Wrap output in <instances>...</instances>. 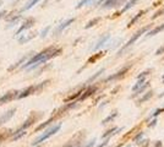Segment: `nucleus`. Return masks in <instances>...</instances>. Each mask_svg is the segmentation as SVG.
<instances>
[{"label": "nucleus", "instance_id": "f257e3e1", "mask_svg": "<svg viewBox=\"0 0 164 147\" xmlns=\"http://www.w3.org/2000/svg\"><path fill=\"white\" fill-rule=\"evenodd\" d=\"M60 53H62V49H57V48H53V47L47 48V49H44L43 52H41L39 54H36V55L32 57L30 60H27L25 65H22V69H27V67L34 69L36 66L45 63L47 60H49V59H52V58H54V57H57V55H59Z\"/></svg>", "mask_w": 164, "mask_h": 147}, {"label": "nucleus", "instance_id": "f03ea898", "mask_svg": "<svg viewBox=\"0 0 164 147\" xmlns=\"http://www.w3.org/2000/svg\"><path fill=\"white\" fill-rule=\"evenodd\" d=\"M60 129H62V124H58V125H54V126H53V127H50L49 130H47V131H45V132H44V134H43L42 136H39L38 139H36V140H34V141L32 142V145H33V146H38L39 144H42L43 141H45L47 139H49L50 136H53V135H55V134H57V132H58V131H59Z\"/></svg>", "mask_w": 164, "mask_h": 147}, {"label": "nucleus", "instance_id": "7ed1b4c3", "mask_svg": "<svg viewBox=\"0 0 164 147\" xmlns=\"http://www.w3.org/2000/svg\"><path fill=\"white\" fill-rule=\"evenodd\" d=\"M149 27H151V25H148V26H146V27H142L140 31H137V32H136V33H135V34H134V36L130 38V41H129V42L126 43L123 48H121V50H123V49H125V48H127V47H130L131 44H134V43L136 42V41H137V39H139V38H140L142 34H144V33H146V32L149 30Z\"/></svg>", "mask_w": 164, "mask_h": 147}, {"label": "nucleus", "instance_id": "20e7f679", "mask_svg": "<svg viewBox=\"0 0 164 147\" xmlns=\"http://www.w3.org/2000/svg\"><path fill=\"white\" fill-rule=\"evenodd\" d=\"M19 94V91H10L7 93H5L4 96L0 97V104H5V103H9L10 101H12L14 98H16Z\"/></svg>", "mask_w": 164, "mask_h": 147}, {"label": "nucleus", "instance_id": "39448f33", "mask_svg": "<svg viewBox=\"0 0 164 147\" xmlns=\"http://www.w3.org/2000/svg\"><path fill=\"white\" fill-rule=\"evenodd\" d=\"M41 115L42 114L37 115L36 113H32V114H31V117H30V118H28V119H27V120H26V122L21 125L20 130H25V129H27L28 126H31L33 123H34V122H37V119H38V118H41Z\"/></svg>", "mask_w": 164, "mask_h": 147}, {"label": "nucleus", "instance_id": "423d86ee", "mask_svg": "<svg viewBox=\"0 0 164 147\" xmlns=\"http://www.w3.org/2000/svg\"><path fill=\"white\" fill-rule=\"evenodd\" d=\"M15 113H16V109L14 108V109H11V110H7L6 113H4L1 117H0V125H2V124H5V123H7L14 115H15Z\"/></svg>", "mask_w": 164, "mask_h": 147}, {"label": "nucleus", "instance_id": "0eeeda50", "mask_svg": "<svg viewBox=\"0 0 164 147\" xmlns=\"http://www.w3.org/2000/svg\"><path fill=\"white\" fill-rule=\"evenodd\" d=\"M33 23H34V19H27L26 21L22 23V26H21L20 28L17 30V32H16V34H20L21 32H23L25 30H28V28H31L32 26H33Z\"/></svg>", "mask_w": 164, "mask_h": 147}, {"label": "nucleus", "instance_id": "6e6552de", "mask_svg": "<svg viewBox=\"0 0 164 147\" xmlns=\"http://www.w3.org/2000/svg\"><path fill=\"white\" fill-rule=\"evenodd\" d=\"M97 91V87H91V88H88V90H86V91H83L82 93L83 94H81L80 96V98L77 99V102H81V101H84L86 98H88V97H91L94 92Z\"/></svg>", "mask_w": 164, "mask_h": 147}, {"label": "nucleus", "instance_id": "1a4fd4ad", "mask_svg": "<svg viewBox=\"0 0 164 147\" xmlns=\"http://www.w3.org/2000/svg\"><path fill=\"white\" fill-rule=\"evenodd\" d=\"M137 1H139V0H130V1H127V2H126V5H125V6L123 7V10H121V11H119V12H116V14H115V15H114L113 17H116V16H119V15L124 14L125 11H127L129 9L134 7V6H135V4H136Z\"/></svg>", "mask_w": 164, "mask_h": 147}, {"label": "nucleus", "instance_id": "9d476101", "mask_svg": "<svg viewBox=\"0 0 164 147\" xmlns=\"http://www.w3.org/2000/svg\"><path fill=\"white\" fill-rule=\"evenodd\" d=\"M74 21H75V19H69L67 21L62 22V25H60V26H59V27H58V28L55 30V32H54V34L57 36V34H59V33H62V31H64V30H65L66 27H69V26H70V25H71V23H72V22H74Z\"/></svg>", "mask_w": 164, "mask_h": 147}, {"label": "nucleus", "instance_id": "9b49d317", "mask_svg": "<svg viewBox=\"0 0 164 147\" xmlns=\"http://www.w3.org/2000/svg\"><path fill=\"white\" fill-rule=\"evenodd\" d=\"M127 70H129V67H124L121 71L116 72L115 75H112V76H109V77L105 80V82H109V81H113V80H116V79H120V77H123L124 75H125V72H127Z\"/></svg>", "mask_w": 164, "mask_h": 147}, {"label": "nucleus", "instance_id": "f8f14e48", "mask_svg": "<svg viewBox=\"0 0 164 147\" xmlns=\"http://www.w3.org/2000/svg\"><path fill=\"white\" fill-rule=\"evenodd\" d=\"M164 31V23L163 25H161V26H157L156 28H153V30H151L147 34H146V37H152V36H156L157 33H159V32H162Z\"/></svg>", "mask_w": 164, "mask_h": 147}, {"label": "nucleus", "instance_id": "ddd939ff", "mask_svg": "<svg viewBox=\"0 0 164 147\" xmlns=\"http://www.w3.org/2000/svg\"><path fill=\"white\" fill-rule=\"evenodd\" d=\"M146 12H147V10H142V11H140V12H139V14H137V15H136V16H135V17H134V19H132L131 21L129 22V25H127V27L130 28V27H131V26H132V25H134L135 22H137V21H139V19H141V17L144 16V14H146Z\"/></svg>", "mask_w": 164, "mask_h": 147}, {"label": "nucleus", "instance_id": "4468645a", "mask_svg": "<svg viewBox=\"0 0 164 147\" xmlns=\"http://www.w3.org/2000/svg\"><path fill=\"white\" fill-rule=\"evenodd\" d=\"M109 38H110V34H105V36H103L102 38H101V39L98 41V43L96 44V47H94V50H97V49H99V48H101L102 45H104V43L107 42V41H108Z\"/></svg>", "mask_w": 164, "mask_h": 147}, {"label": "nucleus", "instance_id": "2eb2a0df", "mask_svg": "<svg viewBox=\"0 0 164 147\" xmlns=\"http://www.w3.org/2000/svg\"><path fill=\"white\" fill-rule=\"evenodd\" d=\"M118 0H104V2H103V7L104 9H109V7H113V6H115V2H116Z\"/></svg>", "mask_w": 164, "mask_h": 147}, {"label": "nucleus", "instance_id": "dca6fc26", "mask_svg": "<svg viewBox=\"0 0 164 147\" xmlns=\"http://www.w3.org/2000/svg\"><path fill=\"white\" fill-rule=\"evenodd\" d=\"M53 120H54V118H50L49 120H47L45 123H43L42 125H39V126H38V127H37V129H36V132H38V131H41V130H43L44 127H47V126H48V125H50V124L53 123Z\"/></svg>", "mask_w": 164, "mask_h": 147}, {"label": "nucleus", "instance_id": "f3484780", "mask_svg": "<svg viewBox=\"0 0 164 147\" xmlns=\"http://www.w3.org/2000/svg\"><path fill=\"white\" fill-rule=\"evenodd\" d=\"M12 134H14L12 140H14V141H17L19 139H21L22 136H25V135H26V131H23V130H19L17 132H12Z\"/></svg>", "mask_w": 164, "mask_h": 147}, {"label": "nucleus", "instance_id": "a211bd4d", "mask_svg": "<svg viewBox=\"0 0 164 147\" xmlns=\"http://www.w3.org/2000/svg\"><path fill=\"white\" fill-rule=\"evenodd\" d=\"M11 134H12V131H11V130H6V131L1 132V134H0V144H1V142H2L5 139H7V137H9Z\"/></svg>", "mask_w": 164, "mask_h": 147}, {"label": "nucleus", "instance_id": "6ab92c4d", "mask_svg": "<svg viewBox=\"0 0 164 147\" xmlns=\"http://www.w3.org/2000/svg\"><path fill=\"white\" fill-rule=\"evenodd\" d=\"M39 1H41V0H30V1L26 4V6L23 7V10H30L31 7H33V6H34L37 2H39Z\"/></svg>", "mask_w": 164, "mask_h": 147}, {"label": "nucleus", "instance_id": "aec40b11", "mask_svg": "<svg viewBox=\"0 0 164 147\" xmlns=\"http://www.w3.org/2000/svg\"><path fill=\"white\" fill-rule=\"evenodd\" d=\"M103 55V53H98V54H96V55H93V57H91L89 59H88V62H87V64H91V63H94V62H97L99 58H102Z\"/></svg>", "mask_w": 164, "mask_h": 147}, {"label": "nucleus", "instance_id": "412c9836", "mask_svg": "<svg viewBox=\"0 0 164 147\" xmlns=\"http://www.w3.org/2000/svg\"><path fill=\"white\" fill-rule=\"evenodd\" d=\"M153 96V92L152 91H149V92H147L146 94H144L142 98H140V101H139V103H144V102H146V101H148L151 97Z\"/></svg>", "mask_w": 164, "mask_h": 147}, {"label": "nucleus", "instance_id": "4be33fe9", "mask_svg": "<svg viewBox=\"0 0 164 147\" xmlns=\"http://www.w3.org/2000/svg\"><path fill=\"white\" fill-rule=\"evenodd\" d=\"M99 20H101L99 17H96V19H93V20H91V21H89V22H88V23H87V25H86V26H84V28H86V30H88V28H91L92 26H94L96 23H98V22H99Z\"/></svg>", "mask_w": 164, "mask_h": 147}, {"label": "nucleus", "instance_id": "5701e85b", "mask_svg": "<svg viewBox=\"0 0 164 147\" xmlns=\"http://www.w3.org/2000/svg\"><path fill=\"white\" fill-rule=\"evenodd\" d=\"M82 92H83V90H81V91H79L77 93H75V94H72V96H70V97H67L66 99H65V102H69V101H74V99H76L77 97H80L82 94Z\"/></svg>", "mask_w": 164, "mask_h": 147}, {"label": "nucleus", "instance_id": "b1692460", "mask_svg": "<svg viewBox=\"0 0 164 147\" xmlns=\"http://www.w3.org/2000/svg\"><path fill=\"white\" fill-rule=\"evenodd\" d=\"M116 115H118V113H113L112 115H109L108 118H105V119L103 120L102 124H103V125H104V124H108V123H109V122H112V120H113V119H114V118H115Z\"/></svg>", "mask_w": 164, "mask_h": 147}, {"label": "nucleus", "instance_id": "393cba45", "mask_svg": "<svg viewBox=\"0 0 164 147\" xmlns=\"http://www.w3.org/2000/svg\"><path fill=\"white\" fill-rule=\"evenodd\" d=\"M144 84V79H139L137 84L132 87V90H134V91H137V90H139V88H140V87H141V86H142Z\"/></svg>", "mask_w": 164, "mask_h": 147}, {"label": "nucleus", "instance_id": "a878e982", "mask_svg": "<svg viewBox=\"0 0 164 147\" xmlns=\"http://www.w3.org/2000/svg\"><path fill=\"white\" fill-rule=\"evenodd\" d=\"M103 72H104V69H102V70H99V71H98L97 74H94V75H93L92 77H89V80H88V82H92V81H94V80H96V79H97L98 76H101V75H102Z\"/></svg>", "mask_w": 164, "mask_h": 147}, {"label": "nucleus", "instance_id": "bb28decb", "mask_svg": "<svg viewBox=\"0 0 164 147\" xmlns=\"http://www.w3.org/2000/svg\"><path fill=\"white\" fill-rule=\"evenodd\" d=\"M93 0H81L77 5H76V9H80V7H82V6H84L86 4H89V2H92Z\"/></svg>", "mask_w": 164, "mask_h": 147}, {"label": "nucleus", "instance_id": "cd10ccee", "mask_svg": "<svg viewBox=\"0 0 164 147\" xmlns=\"http://www.w3.org/2000/svg\"><path fill=\"white\" fill-rule=\"evenodd\" d=\"M26 59H27V57H23V58L21 59L20 62H17V63L15 64V65H12V66H10V67H9V71H10V70H14V69H16V67H17V66H19L20 64H22V63H23V62H25Z\"/></svg>", "mask_w": 164, "mask_h": 147}, {"label": "nucleus", "instance_id": "c85d7f7f", "mask_svg": "<svg viewBox=\"0 0 164 147\" xmlns=\"http://www.w3.org/2000/svg\"><path fill=\"white\" fill-rule=\"evenodd\" d=\"M114 131H116V127H113V129H110V130H108L107 132H104L102 135V137H108V136H110L112 134H115Z\"/></svg>", "mask_w": 164, "mask_h": 147}, {"label": "nucleus", "instance_id": "c756f323", "mask_svg": "<svg viewBox=\"0 0 164 147\" xmlns=\"http://www.w3.org/2000/svg\"><path fill=\"white\" fill-rule=\"evenodd\" d=\"M20 19H21V15H17V16H16L15 19H12V20L10 21V25H9V27H12V26H15V25L17 23V21H19Z\"/></svg>", "mask_w": 164, "mask_h": 147}, {"label": "nucleus", "instance_id": "7c9ffc66", "mask_svg": "<svg viewBox=\"0 0 164 147\" xmlns=\"http://www.w3.org/2000/svg\"><path fill=\"white\" fill-rule=\"evenodd\" d=\"M34 37V34H32V36H26V37H23V38H20V43H25L27 42V41H30V39H32Z\"/></svg>", "mask_w": 164, "mask_h": 147}, {"label": "nucleus", "instance_id": "2f4dec72", "mask_svg": "<svg viewBox=\"0 0 164 147\" xmlns=\"http://www.w3.org/2000/svg\"><path fill=\"white\" fill-rule=\"evenodd\" d=\"M163 14H164V7H163V9H162V10H159V11H157V12H156V14L153 15V17H152V19L154 20V19H157V17H159V16H161V15H163Z\"/></svg>", "mask_w": 164, "mask_h": 147}, {"label": "nucleus", "instance_id": "473e14b6", "mask_svg": "<svg viewBox=\"0 0 164 147\" xmlns=\"http://www.w3.org/2000/svg\"><path fill=\"white\" fill-rule=\"evenodd\" d=\"M49 30H50V26H48V27H45V28H44V30H43V32H42V38H44V37H45V36H47V33H48V32H49Z\"/></svg>", "mask_w": 164, "mask_h": 147}, {"label": "nucleus", "instance_id": "72a5a7b5", "mask_svg": "<svg viewBox=\"0 0 164 147\" xmlns=\"http://www.w3.org/2000/svg\"><path fill=\"white\" fill-rule=\"evenodd\" d=\"M162 112H164V108H161V109H157V110H156V112H154V113L152 114V117H153V118H156V117H157L158 114H161Z\"/></svg>", "mask_w": 164, "mask_h": 147}, {"label": "nucleus", "instance_id": "f704fd0d", "mask_svg": "<svg viewBox=\"0 0 164 147\" xmlns=\"http://www.w3.org/2000/svg\"><path fill=\"white\" fill-rule=\"evenodd\" d=\"M144 132H140V134H139V135L135 137V142H139V141H140V140L144 137Z\"/></svg>", "mask_w": 164, "mask_h": 147}, {"label": "nucleus", "instance_id": "c9c22d12", "mask_svg": "<svg viewBox=\"0 0 164 147\" xmlns=\"http://www.w3.org/2000/svg\"><path fill=\"white\" fill-rule=\"evenodd\" d=\"M164 53V45H162L159 49H157V52H156V55H161V54H163Z\"/></svg>", "mask_w": 164, "mask_h": 147}, {"label": "nucleus", "instance_id": "e433bc0d", "mask_svg": "<svg viewBox=\"0 0 164 147\" xmlns=\"http://www.w3.org/2000/svg\"><path fill=\"white\" fill-rule=\"evenodd\" d=\"M146 75H148V71H144V72H142L141 75H139V76H137V79H144V76H146Z\"/></svg>", "mask_w": 164, "mask_h": 147}, {"label": "nucleus", "instance_id": "4c0bfd02", "mask_svg": "<svg viewBox=\"0 0 164 147\" xmlns=\"http://www.w3.org/2000/svg\"><path fill=\"white\" fill-rule=\"evenodd\" d=\"M108 142H109V139H107V140H105V141H104L103 144H101V145H98V146H97V147H104V146H107V145H108Z\"/></svg>", "mask_w": 164, "mask_h": 147}, {"label": "nucleus", "instance_id": "58836bf2", "mask_svg": "<svg viewBox=\"0 0 164 147\" xmlns=\"http://www.w3.org/2000/svg\"><path fill=\"white\" fill-rule=\"evenodd\" d=\"M156 124H157V119H153V120H152V122H151V123L148 124V126L151 127V126H154Z\"/></svg>", "mask_w": 164, "mask_h": 147}, {"label": "nucleus", "instance_id": "ea45409f", "mask_svg": "<svg viewBox=\"0 0 164 147\" xmlns=\"http://www.w3.org/2000/svg\"><path fill=\"white\" fill-rule=\"evenodd\" d=\"M74 145H75V144H74V142H72V141H70V142H69V144H66V145H65V146H62V147H74Z\"/></svg>", "mask_w": 164, "mask_h": 147}, {"label": "nucleus", "instance_id": "a19ab883", "mask_svg": "<svg viewBox=\"0 0 164 147\" xmlns=\"http://www.w3.org/2000/svg\"><path fill=\"white\" fill-rule=\"evenodd\" d=\"M124 1H126V0H118V1L115 2V6H119V5H121Z\"/></svg>", "mask_w": 164, "mask_h": 147}, {"label": "nucleus", "instance_id": "79ce46f5", "mask_svg": "<svg viewBox=\"0 0 164 147\" xmlns=\"http://www.w3.org/2000/svg\"><path fill=\"white\" fill-rule=\"evenodd\" d=\"M94 142H96V140H92V141H91V142H89V144H88V145H87V146H86V147H91V146H93V145H94Z\"/></svg>", "mask_w": 164, "mask_h": 147}, {"label": "nucleus", "instance_id": "37998d69", "mask_svg": "<svg viewBox=\"0 0 164 147\" xmlns=\"http://www.w3.org/2000/svg\"><path fill=\"white\" fill-rule=\"evenodd\" d=\"M5 14H6V11H1V12H0V19H1V17H2Z\"/></svg>", "mask_w": 164, "mask_h": 147}, {"label": "nucleus", "instance_id": "c03bdc74", "mask_svg": "<svg viewBox=\"0 0 164 147\" xmlns=\"http://www.w3.org/2000/svg\"><path fill=\"white\" fill-rule=\"evenodd\" d=\"M102 2H104V0H98V5H101Z\"/></svg>", "mask_w": 164, "mask_h": 147}, {"label": "nucleus", "instance_id": "a18cd8bd", "mask_svg": "<svg viewBox=\"0 0 164 147\" xmlns=\"http://www.w3.org/2000/svg\"><path fill=\"white\" fill-rule=\"evenodd\" d=\"M74 147H80V145H76V146H74Z\"/></svg>", "mask_w": 164, "mask_h": 147}, {"label": "nucleus", "instance_id": "49530a36", "mask_svg": "<svg viewBox=\"0 0 164 147\" xmlns=\"http://www.w3.org/2000/svg\"><path fill=\"white\" fill-rule=\"evenodd\" d=\"M116 147H121V145H118V146H116Z\"/></svg>", "mask_w": 164, "mask_h": 147}, {"label": "nucleus", "instance_id": "de8ad7c7", "mask_svg": "<svg viewBox=\"0 0 164 147\" xmlns=\"http://www.w3.org/2000/svg\"><path fill=\"white\" fill-rule=\"evenodd\" d=\"M163 80H164V75H163Z\"/></svg>", "mask_w": 164, "mask_h": 147}]
</instances>
